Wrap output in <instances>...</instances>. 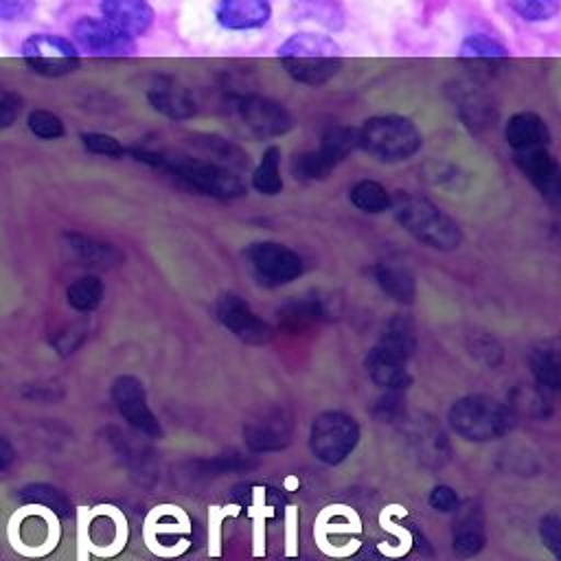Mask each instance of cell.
I'll return each mask as SVG.
<instances>
[{"label": "cell", "mask_w": 561, "mask_h": 561, "mask_svg": "<svg viewBox=\"0 0 561 561\" xmlns=\"http://www.w3.org/2000/svg\"><path fill=\"white\" fill-rule=\"evenodd\" d=\"M131 156L140 162H147L151 167L169 171L173 178H178L186 188L197 191L202 195L215 197V199H237L245 195V184L239 178L237 171L208 162L204 158L195 156H169L160 151L149 149H131Z\"/></svg>", "instance_id": "1"}, {"label": "cell", "mask_w": 561, "mask_h": 561, "mask_svg": "<svg viewBox=\"0 0 561 561\" xmlns=\"http://www.w3.org/2000/svg\"><path fill=\"white\" fill-rule=\"evenodd\" d=\"M390 208L399 226L427 248L451 252L462 243L460 226L427 197L410 191H397L390 199Z\"/></svg>", "instance_id": "2"}, {"label": "cell", "mask_w": 561, "mask_h": 561, "mask_svg": "<svg viewBox=\"0 0 561 561\" xmlns=\"http://www.w3.org/2000/svg\"><path fill=\"white\" fill-rule=\"evenodd\" d=\"M276 55L285 72L305 85H324L344 61L337 42L318 33H294L278 46Z\"/></svg>", "instance_id": "3"}, {"label": "cell", "mask_w": 561, "mask_h": 561, "mask_svg": "<svg viewBox=\"0 0 561 561\" xmlns=\"http://www.w3.org/2000/svg\"><path fill=\"white\" fill-rule=\"evenodd\" d=\"M513 412L486 394H467L451 403L447 423L456 436L469 443L497 440L513 427Z\"/></svg>", "instance_id": "4"}, {"label": "cell", "mask_w": 561, "mask_h": 561, "mask_svg": "<svg viewBox=\"0 0 561 561\" xmlns=\"http://www.w3.org/2000/svg\"><path fill=\"white\" fill-rule=\"evenodd\" d=\"M423 145L419 127L399 114L370 116L357 127V147L381 162H401L412 158Z\"/></svg>", "instance_id": "5"}, {"label": "cell", "mask_w": 561, "mask_h": 561, "mask_svg": "<svg viewBox=\"0 0 561 561\" xmlns=\"http://www.w3.org/2000/svg\"><path fill=\"white\" fill-rule=\"evenodd\" d=\"M359 425L342 410H327L311 421L309 449L324 465H340L357 447Z\"/></svg>", "instance_id": "6"}, {"label": "cell", "mask_w": 561, "mask_h": 561, "mask_svg": "<svg viewBox=\"0 0 561 561\" xmlns=\"http://www.w3.org/2000/svg\"><path fill=\"white\" fill-rule=\"evenodd\" d=\"M230 110L234 112L243 129L259 140L283 136L294 127L291 112L283 103L267 96L232 94Z\"/></svg>", "instance_id": "7"}, {"label": "cell", "mask_w": 561, "mask_h": 561, "mask_svg": "<svg viewBox=\"0 0 561 561\" xmlns=\"http://www.w3.org/2000/svg\"><path fill=\"white\" fill-rule=\"evenodd\" d=\"M245 259L254 278L265 287H280L296 280L305 272L298 252L278 241H254L245 250Z\"/></svg>", "instance_id": "8"}, {"label": "cell", "mask_w": 561, "mask_h": 561, "mask_svg": "<svg viewBox=\"0 0 561 561\" xmlns=\"http://www.w3.org/2000/svg\"><path fill=\"white\" fill-rule=\"evenodd\" d=\"M22 57L31 70L44 77H64L79 68L77 46L53 33H33L22 42Z\"/></svg>", "instance_id": "9"}, {"label": "cell", "mask_w": 561, "mask_h": 561, "mask_svg": "<svg viewBox=\"0 0 561 561\" xmlns=\"http://www.w3.org/2000/svg\"><path fill=\"white\" fill-rule=\"evenodd\" d=\"M72 35L75 42L94 57H129L136 53V39L103 18H79L72 24Z\"/></svg>", "instance_id": "10"}, {"label": "cell", "mask_w": 561, "mask_h": 561, "mask_svg": "<svg viewBox=\"0 0 561 561\" xmlns=\"http://www.w3.org/2000/svg\"><path fill=\"white\" fill-rule=\"evenodd\" d=\"M215 313L217 320L241 342L267 344L274 337V329L263 318H259L252 307L234 291H226L217 298Z\"/></svg>", "instance_id": "11"}, {"label": "cell", "mask_w": 561, "mask_h": 561, "mask_svg": "<svg viewBox=\"0 0 561 561\" xmlns=\"http://www.w3.org/2000/svg\"><path fill=\"white\" fill-rule=\"evenodd\" d=\"M447 96L456 107L458 118L473 131L480 134L491 129L497 121V107L491 94L476 81H454L447 85Z\"/></svg>", "instance_id": "12"}, {"label": "cell", "mask_w": 561, "mask_h": 561, "mask_svg": "<svg viewBox=\"0 0 561 561\" xmlns=\"http://www.w3.org/2000/svg\"><path fill=\"white\" fill-rule=\"evenodd\" d=\"M112 401L118 410V414L138 432L147 434V436H160V423L156 419V414L151 412V408L147 405V394H145V386L140 379L131 377V375H121L112 381Z\"/></svg>", "instance_id": "13"}, {"label": "cell", "mask_w": 561, "mask_h": 561, "mask_svg": "<svg viewBox=\"0 0 561 561\" xmlns=\"http://www.w3.org/2000/svg\"><path fill=\"white\" fill-rule=\"evenodd\" d=\"M515 164L530 180V184L539 191V195L557 204L561 197V167L557 158L548 151V147H533L524 151H515Z\"/></svg>", "instance_id": "14"}, {"label": "cell", "mask_w": 561, "mask_h": 561, "mask_svg": "<svg viewBox=\"0 0 561 561\" xmlns=\"http://www.w3.org/2000/svg\"><path fill=\"white\" fill-rule=\"evenodd\" d=\"M243 436L254 451H276L291 440V421L285 410H265L261 416L252 419L243 427Z\"/></svg>", "instance_id": "15"}, {"label": "cell", "mask_w": 561, "mask_h": 561, "mask_svg": "<svg viewBox=\"0 0 561 561\" xmlns=\"http://www.w3.org/2000/svg\"><path fill=\"white\" fill-rule=\"evenodd\" d=\"M272 18L270 0H217L215 20L226 31L261 28Z\"/></svg>", "instance_id": "16"}, {"label": "cell", "mask_w": 561, "mask_h": 561, "mask_svg": "<svg viewBox=\"0 0 561 561\" xmlns=\"http://www.w3.org/2000/svg\"><path fill=\"white\" fill-rule=\"evenodd\" d=\"M103 20L129 37L145 35L153 24V7L149 0H101Z\"/></svg>", "instance_id": "17"}, {"label": "cell", "mask_w": 561, "mask_h": 561, "mask_svg": "<svg viewBox=\"0 0 561 561\" xmlns=\"http://www.w3.org/2000/svg\"><path fill=\"white\" fill-rule=\"evenodd\" d=\"M186 145L204 160L228 167L232 171H243L250 164V156L239 145L217 134H191L186 138Z\"/></svg>", "instance_id": "18"}, {"label": "cell", "mask_w": 561, "mask_h": 561, "mask_svg": "<svg viewBox=\"0 0 561 561\" xmlns=\"http://www.w3.org/2000/svg\"><path fill=\"white\" fill-rule=\"evenodd\" d=\"M147 99L156 112H160L162 116H167L171 121L191 118L197 110L191 92L173 79H158L149 88Z\"/></svg>", "instance_id": "19"}, {"label": "cell", "mask_w": 561, "mask_h": 561, "mask_svg": "<svg viewBox=\"0 0 561 561\" xmlns=\"http://www.w3.org/2000/svg\"><path fill=\"white\" fill-rule=\"evenodd\" d=\"M458 59L476 72H493L491 68H500L508 59V48L484 33H473L460 42Z\"/></svg>", "instance_id": "20"}, {"label": "cell", "mask_w": 561, "mask_h": 561, "mask_svg": "<svg viewBox=\"0 0 561 561\" xmlns=\"http://www.w3.org/2000/svg\"><path fill=\"white\" fill-rule=\"evenodd\" d=\"M456 511H458V517L454 522V533H451L454 552L462 559L476 557L486 541L482 511L473 504H467L465 508H456Z\"/></svg>", "instance_id": "21"}, {"label": "cell", "mask_w": 561, "mask_h": 561, "mask_svg": "<svg viewBox=\"0 0 561 561\" xmlns=\"http://www.w3.org/2000/svg\"><path fill=\"white\" fill-rule=\"evenodd\" d=\"M504 138L513 151H524L533 147H548L550 129L546 121L535 112H517L504 125Z\"/></svg>", "instance_id": "22"}, {"label": "cell", "mask_w": 561, "mask_h": 561, "mask_svg": "<svg viewBox=\"0 0 561 561\" xmlns=\"http://www.w3.org/2000/svg\"><path fill=\"white\" fill-rule=\"evenodd\" d=\"M364 366H366V373L373 379V383L383 390L405 392V388L412 383V377L408 373V362L390 357V355L377 351L375 346L368 351Z\"/></svg>", "instance_id": "23"}, {"label": "cell", "mask_w": 561, "mask_h": 561, "mask_svg": "<svg viewBox=\"0 0 561 561\" xmlns=\"http://www.w3.org/2000/svg\"><path fill=\"white\" fill-rule=\"evenodd\" d=\"M64 239H66V248L70 250V254L81 265L107 270V267H114L123 261V254L112 243L99 241L94 237L79 234V232H68Z\"/></svg>", "instance_id": "24"}, {"label": "cell", "mask_w": 561, "mask_h": 561, "mask_svg": "<svg viewBox=\"0 0 561 561\" xmlns=\"http://www.w3.org/2000/svg\"><path fill=\"white\" fill-rule=\"evenodd\" d=\"M373 278L379 285V289L390 296L397 302L410 305L416 298V283L414 276L410 274L408 267L390 263V261H381L373 267Z\"/></svg>", "instance_id": "25"}, {"label": "cell", "mask_w": 561, "mask_h": 561, "mask_svg": "<svg viewBox=\"0 0 561 561\" xmlns=\"http://www.w3.org/2000/svg\"><path fill=\"white\" fill-rule=\"evenodd\" d=\"M408 440L416 456H421V460L427 465H440L449 454L445 434L432 421H414L412 430L408 432Z\"/></svg>", "instance_id": "26"}, {"label": "cell", "mask_w": 561, "mask_h": 561, "mask_svg": "<svg viewBox=\"0 0 561 561\" xmlns=\"http://www.w3.org/2000/svg\"><path fill=\"white\" fill-rule=\"evenodd\" d=\"M414 346H416V337H414V327L410 322V318L397 313L394 318L388 320L379 342L375 344L377 351L390 355V357H397L401 362H408L410 355L414 353Z\"/></svg>", "instance_id": "27"}, {"label": "cell", "mask_w": 561, "mask_h": 561, "mask_svg": "<svg viewBox=\"0 0 561 561\" xmlns=\"http://www.w3.org/2000/svg\"><path fill=\"white\" fill-rule=\"evenodd\" d=\"M294 15L298 20H309L327 31H342L346 24V13L340 0H296Z\"/></svg>", "instance_id": "28"}, {"label": "cell", "mask_w": 561, "mask_h": 561, "mask_svg": "<svg viewBox=\"0 0 561 561\" xmlns=\"http://www.w3.org/2000/svg\"><path fill=\"white\" fill-rule=\"evenodd\" d=\"M324 316H329V309L324 305L322 298L318 296H302V298H294L289 302H285L278 309V318L283 320V324L287 329H302L309 327L318 320H322Z\"/></svg>", "instance_id": "29"}, {"label": "cell", "mask_w": 561, "mask_h": 561, "mask_svg": "<svg viewBox=\"0 0 561 561\" xmlns=\"http://www.w3.org/2000/svg\"><path fill=\"white\" fill-rule=\"evenodd\" d=\"M530 373L535 379V386L543 392H557L561 386V364L559 355L552 346L543 344L533 348L530 353Z\"/></svg>", "instance_id": "30"}, {"label": "cell", "mask_w": 561, "mask_h": 561, "mask_svg": "<svg viewBox=\"0 0 561 561\" xmlns=\"http://www.w3.org/2000/svg\"><path fill=\"white\" fill-rule=\"evenodd\" d=\"M103 294H105V287H103V280L94 274H88V276H79L75 278L68 289H66V300L68 305L75 309V311H81V313H90L94 311L101 300H103Z\"/></svg>", "instance_id": "31"}, {"label": "cell", "mask_w": 561, "mask_h": 561, "mask_svg": "<svg viewBox=\"0 0 561 561\" xmlns=\"http://www.w3.org/2000/svg\"><path fill=\"white\" fill-rule=\"evenodd\" d=\"M252 186L261 195H278L283 191V178H280V149L267 147L261 162L252 171Z\"/></svg>", "instance_id": "32"}, {"label": "cell", "mask_w": 561, "mask_h": 561, "mask_svg": "<svg viewBox=\"0 0 561 561\" xmlns=\"http://www.w3.org/2000/svg\"><path fill=\"white\" fill-rule=\"evenodd\" d=\"M318 149L337 167L348 153L359 149L357 147V129L348 127V125H331L322 134Z\"/></svg>", "instance_id": "33"}, {"label": "cell", "mask_w": 561, "mask_h": 561, "mask_svg": "<svg viewBox=\"0 0 561 561\" xmlns=\"http://www.w3.org/2000/svg\"><path fill=\"white\" fill-rule=\"evenodd\" d=\"M348 199L355 208H359L364 213H383L390 208L392 195L386 191L383 184H379L375 180H359L351 186Z\"/></svg>", "instance_id": "34"}, {"label": "cell", "mask_w": 561, "mask_h": 561, "mask_svg": "<svg viewBox=\"0 0 561 561\" xmlns=\"http://www.w3.org/2000/svg\"><path fill=\"white\" fill-rule=\"evenodd\" d=\"M333 169H335V164L320 149L296 153L294 160H291V175L298 182L327 180L333 173Z\"/></svg>", "instance_id": "35"}, {"label": "cell", "mask_w": 561, "mask_h": 561, "mask_svg": "<svg viewBox=\"0 0 561 561\" xmlns=\"http://www.w3.org/2000/svg\"><path fill=\"white\" fill-rule=\"evenodd\" d=\"M508 410L533 416V419H546L550 414L548 392H543L537 386H519L511 397Z\"/></svg>", "instance_id": "36"}, {"label": "cell", "mask_w": 561, "mask_h": 561, "mask_svg": "<svg viewBox=\"0 0 561 561\" xmlns=\"http://www.w3.org/2000/svg\"><path fill=\"white\" fill-rule=\"evenodd\" d=\"M20 500L26 502V504H39V506H46L50 508L53 513L66 517L70 515V502L68 497L50 486V484H42V482H35V484H26L24 489H20Z\"/></svg>", "instance_id": "37"}, {"label": "cell", "mask_w": 561, "mask_h": 561, "mask_svg": "<svg viewBox=\"0 0 561 561\" xmlns=\"http://www.w3.org/2000/svg\"><path fill=\"white\" fill-rule=\"evenodd\" d=\"M508 7L526 22H546L559 13L561 0H506Z\"/></svg>", "instance_id": "38"}, {"label": "cell", "mask_w": 561, "mask_h": 561, "mask_svg": "<svg viewBox=\"0 0 561 561\" xmlns=\"http://www.w3.org/2000/svg\"><path fill=\"white\" fill-rule=\"evenodd\" d=\"M26 125L42 140H55V138H61L66 134L64 121L57 114L48 112V110H33L26 118Z\"/></svg>", "instance_id": "39"}, {"label": "cell", "mask_w": 561, "mask_h": 561, "mask_svg": "<svg viewBox=\"0 0 561 561\" xmlns=\"http://www.w3.org/2000/svg\"><path fill=\"white\" fill-rule=\"evenodd\" d=\"M469 353L486 368H495L504 357L500 342L489 333H476L469 342Z\"/></svg>", "instance_id": "40"}, {"label": "cell", "mask_w": 561, "mask_h": 561, "mask_svg": "<svg viewBox=\"0 0 561 561\" xmlns=\"http://www.w3.org/2000/svg\"><path fill=\"white\" fill-rule=\"evenodd\" d=\"M81 142L90 153L105 156V158H121L125 153V147L121 145L118 138L110 134H99V131H85L81 134Z\"/></svg>", "instance_id": "41"}, {"label": "cell", "mask_w": 561, "mask_h": 561, "mask_svg": "<svg viewBox=\"0 0 561 561\" xmlns=\"http://www.w3.org/2000/svg\"><path fill=\"white\" fill-rule=\"evenodd\" d=\"M373 414L379 419V421H401L405 416V399H403V392L401 390H386L383 397L377 399L375 403V410Z\"/></svg>", "instance_id": "42"}, {"label": "cell", "mask_w": 561, "mask_h": 561, "mask_svg": "<svg viewBox=\"0 0 561 561\" xmlns=\"http://www.w3.org/2000/svg\"><path fill=\"white\" fill-rule=\"evenodd\" d=\"M539 535H541L546 548H548L554 557H559V554H561V519H559V515L548 513V515L539 522Z\"/></svg>", "instance_id": "43"}, {"label": "cell", "mask_w": 561, "mask_h": 561, "mask_svg": "<svg viewBox=\"0 0 561 561\" xmlns=\"http://www.w3.org/2000/svg\"><path fill=\"white\" fill-rule=\"evenodd\" d=\"M427 502H430V506H432L434 511H438V513H454V511L460 506L456 491H454L451 486H447V484H436V486L430 491Z\"/></svg>", "instance_id": "44"}, {"label": "cell", "mask_w": 561, "mask_h": 561, "mask_svg": "<svg viewBox=\"0 0 561 561\" xmlns=\"http://www.w3.org/2000/svg\"><path fill=\"white\" fill-rule=\"evenodd\" d=\"M35 9V0H0V22L26 20Z\"/></svg>", "instance_id": "45"}, {"label": "cell", "mask_w": 561, "mask_h": 561, "mask_svg": "<svg viewBox=\"0 0 561 561\" xmlns=\"http://www.w3.org/2000/svg\"><path fill=\"white\" fill-rule=\"evenodd\" d=\"M83 337H85V327L83 324H72V327H68L66 331H61L55 337L53 346H55V351L59 355H68V353H72L83 342Z\"/></svg>", "instance_id": "46"}, {"label": "cell", "mask_w": 561, "mask_h": 561, "mask_svg": "<svg viewBox=\"0 0 561 561\" xmlns=\"http://www.w3.org/2000/svg\"><path fill=\"white\" fill-rule=\"evenodd\" d=\"M22 112V99L13 92H2L0 94V129L11 127Z\"/></svg>", "instance_id": "47"}, {"label": "cell", "mask_w": 561, "mask_h": 561, "mask_svg": "<svg viewBox=\"0 0 561 561\" xmlns=\"http://www.w3.org/2000/svg\"><path fill=\"white\" fill-rule=\"evenodd\" d=\"M355 561H397V559L383 554L375 543H366V546L357 552Z\"/></svg>", "instance_id": "48"}, {"label": "cell", "mask_w": 561, "mask_h": 561, "mask_svg": "<svg viewBox=\"0 0 561 561\" xmlns=\"http://www.w3.org/2000/svg\"><path fill=\"white\" fill-rule=\"evenodd\" d=\"M15 460V449L13 445L0 434V473H4Z\"/></svg>", "instance_id": "49"}]
</instances>
